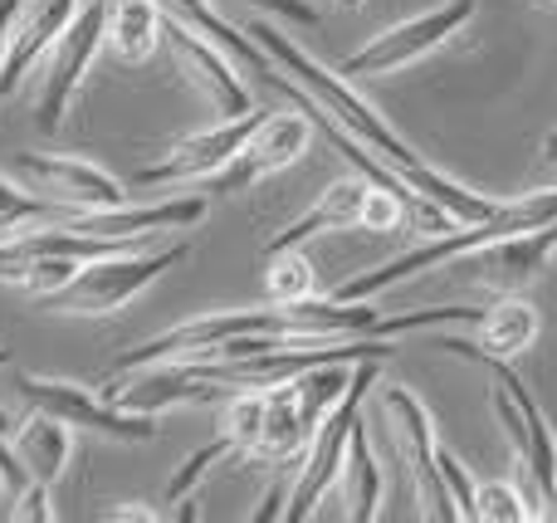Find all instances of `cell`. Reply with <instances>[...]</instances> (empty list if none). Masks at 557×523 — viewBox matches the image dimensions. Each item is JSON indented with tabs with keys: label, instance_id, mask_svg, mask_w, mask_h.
<instances>
[{
	"label": "cell",
	"instance_id": "7402d4cb",
	"mask_svg": "<svg viewBox=\"0 0 557 523\" xmlns=\"http://www.w3.org/2000/svg\"><path fill=\"white\" fill-rule=\"evenodd\" d=\"M343 514L352 523H372L382 514V465H376V450H372V436L367 426L357 421L352 436H347V456H343Z\"/></svg>",
	"mask_w": 557,
	"mask_h": 523
},
{
	"label": "cell",
	"instance_id": "d6a6232c",
	"mask_svg": "<svg viewBox=\"0 0 557 523\" xmlns=\"http://www.w3.org/2000/svg\"><path fill=\"white\" fill-rule=\"evenodd\" d=\"M337 5H343V10H357V5H362V0H337Z\"/></svg>",
	"mask_w": 557,
	"mask_h": 523
},
{
	"label": "cell",
	"instance_id": "e575fe53",
	"mask_svg": "<svg viewBox=\"0 0 557 523\" xmlns=\"http://www.w3.org/2000/svg\"><path fill=\"white\" fill-rule=\"evenodd\" d=\"M0 499H10V495H5V480H0Z\"/></svg>",
	"mask_w": 557,
	"mask_h": 523
},
{
	"label": "cell",
	"instance_id": "7c38bea8",
	"mask_svg": "<svg viewBox=\"0 0 557 523\" xmlns=\"http://www.w3.org/2000/svg\"><path fill=\"white\" fill-rule=\"evenodd\" d=\"M10 176L25 182L35 196L64 206L69 215L78 211H108V206L127 201V182L113 172L84 162V157H49V152H15L10 157Z\"/></svg>",
	"mask_w": 557,
	"mask_h": 523
},
{
	"label": "cell",
	"instance_id": "4fadbf2b",
	"mask_svg": "<svg viewBox=\"0 0 557 523\" xmlns=\"http://www.w3.org/2000/svg\"><path fill=\"white\" fill-rule=\"evenodd\" d=\"M162 39H166V49H172L176 69H182V74L191 78L206 98H211V108L221 117H240V113H250V108H255L250 84L235 74V54L225 45L206 39L201 29L182 25V20H166Z\"/></svg>",
	"mask_w": 557,
	"mask_h": 523
},
{
	"label": "cell",
	"instance_id": "9a60e30c",
	"mask_svg": "<svg viewBox=\"0 0 557 523\" xmlns=\"http://www.w3.org/2000/svg\"><path fill=\"white\" fill-rule=\"evenodd\" d=\"M211 201L206 196H172V201H147V206H108V211H78V215H64L59 225L69 231H84V235H98V240H152V235H166V231H191V225L206 221Z\"/></svg>",
	"mask_w": 557,
	"mask_h": 523
},
{
	"label": "cell",
	"instance_id": "d6986e66",
	"mask_svg": "<svg viewBox=\"0 0 557 523\" xmlns=\"http://www.w3.org/2000/svg\"><path fill=\"white\" fill-rule=\"evenodd\" d=\"M10 450H15V460L25 465L29 480L54 489L59 480L69 475V460H74V426H64L59 416L29 407V416L20 421L15 436H10Z\"/></svg>",
	"mask_w": 557,
	"mask_h": 523
},
{
	"label": "cell",
	"instance_id": "4316f807",
	"mask_svg": "<svg viewBox=\"0 0 557 523\" xmlns=\"http://www.w3.org/2000/svg\"><path fill=\"white\" fill-rule=\"evenodd\" d=\"M543 519L533 509V499L519 485H504V480H480L474 489V523H529Z\"/></svg>",
	"mask_w": 557,
	"mask_h": 523
},
{
	"label": "cell",
	"instance_id": "30bf717a",
	"mask_svg": "<svg viewBox=\"0 0 557 523\" xmlns=\"http://www.w3.org/2000/svg\"><path fill=\"white\" fill-rule=\"evenodd\" d=\"M215 397H221V382L196 358H162L127 372H103V401L123 411H143V416H166L176 407H201Z\"/></svg>",
	"mask_w": 557,
	"mask_h": 523
},
{
	"label": "cell",
	"instance_id": "5bb4252c",
	"mask_svg": "<svg viewBox=\"0 0 557 523\" xmlns=\"http://www.w3.org/2000/svg\"><path fill=\"white\" fill-rule=\"evenodd\" d=\"M308 142H313V117H308L304 108H298V113H264V123L250 133L240 157H235L211 186L221 196H231L255 182H270V176L288 172V166L308 152Z\"/></svg>",
	"mask_w": 557,
	"mask_h": 523
},
{
	"label": "cell",
	"instance_id": "277c9868",
	"mask_svg": "<svg viewBox=\"0 0 557 523\" xmlns=\"http://www.w3.org/2000/svg\"><path fill=\"white\" fill-rule=\"evenodd\" d=\"M191 254V245L176 240V245H162V250H113V254H98V260H84L78 274L64 284L59 294L39 299L49 313H69V319H113L117 309L137 299L147 284H157L166 270Z\"/></svg>",
	"mask_w": 557,
	"mask_h": 523
},
{
	"label": "cell",
	"instance_id": "8fae6325",
	"mask_svg": "<svg viewBox=\"0 0 557 523\" xmlns=\"http://www.w3.org/2000/svg\"><path fill=\"white\" fill-rule=\"evenodd\" d=\"M264 123V108H250L240 117H221L206 133H191L162 157V162L143 166L133 176L137 191H157V186H196V182H215L225 166L240 157V147L250 142V133Z\"/></svg>",
	"mask_w": 557,
	"mask_h": 523
},
{
	"label": "cell",
	"instance_id": "9c48e42d",
	"mask_svg": "<svg viewBox=\"0 0 557 523\" xmlns=\"http://www.w3.org/2000/svg\"><path fill=\"white\" fill-rule=\"evenodd\" d=\"M382 411H386V426H392L396 446L406 456V470H411V485H416V505H421V519L431 523H455L460 509H455L450 489L441 480V436H435V421L425 411V401L406 387H386L382 391Z\"/></svg>",
	"mask_w": 557,
	"mask_h": 523
},
{
	"label": "cell",
	"instance_id": "f1b7e54d",
	"mask_svg": "<svg viewBox=\"0 0 557 523\" xmlns=\"http://www.w3.org/2000/svg\"><path fill=\"white\" fill-rule=\"evenodd\" d=\"M10 519L15 523H49L54 519V509H49V485H39V480H29L25 489H20L15 499H10Z\"/></svg>",
	"mask_w": 557,
	"mask_h": 523
},
{
	"label": "cell",
	"instance_id": "836d02e7",
	"mask_svg": "<svg viewBox=\"0 0 557 523\" xmlns=\"http://www.w3.org/2000/svg\"><path fill=\"white\" fill-rule=\"evenodd\" d=\"M5 362H10V352H5V348H0V368H5Z\"/></svg>",
	"mask_w": 557,
	"mask_h": 523
},
{
	"label": "cell",
	"instance_id": "2e32d148",
	"mask_svg": "<svg viewBox=\"0 0 557 523\" xmlns=\"http://www.w3.org/2000/svg\"><path fill=\"white\" fill-rule=\"evenodd\" d=\"M78 5H84V0H25V5H20V20L5 45V64H0V98H10L25 84V74L49 54V45H54L69 29V20L78 15Z\"/></svg>",
	"mask_w": 557,
	"mask_h": 523
},
{
	"label": "cell",
	"instance_id": "d590c367",
	"mask_svg": "<svg viewBox=\"0 0 557 523\" xmlns=\"http://www.w3.org/2000/svg\"><path fill=\"white\" fill-rule=\"evenodd\" d=\"M548 5H557V0H548Z\"/></svg>",
	"mask_w": 557,
	"mask_h": 523
},
{
	"label": "cell",
	"instance_id": "83f0119b",
	"mask_svg": "<svg viewBox=\"0 0 557 523\" xmlns=\"http://www.w3.org/2000/svg\"><path fill=\"white\" fill-rule=\"evenodd\" d=\"M435 465H441V480L445 489H450L455 509H460V523H474V489H480V480L465 470V460L455 456L450 446H441V456H435Z\"/></svg>",
	"mask_w": 557,
	"mask_h": 523
},
{
	"label": "cell",
	"instance_id": "1f68e13d",
	"mask_svg": "<svg viewBox=\"0 0 557 523\" xmlns=\"http://www.w3.org/2000/svg\"><path fill=\"white\" fill-rule=\"evenodd\" d=\"M543 157H548V162L557 166V133H548V137H543Z\"/></svg>",
	"mask_w": 557,
	"mask_h": 523
},
{
	"label": "cell",
	"instance_id": "d4e9b609",
	"mask_svg": "<svg viewBox=\"0 0 557 523\" xmlns=\"http://www.w3.org/2000/svg\"><path fill=\"white\" fill-rule=\"evenodd\" d=\"M64 215H69L64 206L45 201V196H35L25 182H15L10 172H0V240L29 231V225H59Z\"/></svg>",
	"mask_w": 557,
	"mask_h": 523
},
{
	"label": "cell",
	"instance_id": "52a82bcc",
	"mask_svg": "<svg viewBox=\"0 0 557 523\" xmlns=\"http://www.w3.org/2000/svg\"><path fill=\"white\" fill-rule=\"evenodd\" d=\"M474 20V0H441V5L421 10L411 20H396L382 35H372L362 49L337 64V74L347 78H376V74H396V69H411L416 59L435 54L441 45H450L465 25Z\"/></svg>",
	"mask_w": 557,
	"mask_h": 523
},
{
	"label": "cell",
	"instance_id": "f546056e",
	"mask_svg": "<svg viewBox=\"0 0 557 523\" xmlns=\"http://www.w3.org/2000/svg\"><path fill=\"white\" fill-rule=\"evenodd\" d=\"M250 5L270 10V15H278V20H294V25H304V29L323 25V15H318V10L308 5V0H250Z\"/></svg>",
	"mask_w": 557,
	"mask_h": 523
},
{
	"label": "cell",
	"instance_id": "484cf974",
	"mask_svg": "<svg viewBox=\"0 0 557 523\" xmlns=\"http://www.w3.org/2000/svg\"><path fill=\"white\" fill-rule=\"evenodd\" d=\"M313 294H318V279H313V264H308L304 245L264 254V299L298 303V299H313Z\"/></svg>",
	"mask_w": 557,
	"mask_h": 523
},
{
	"label": "cell",
	"instance_id": "603a6c76",
	"mask_svg": "<svg viewBox=\"0 0 557 523\" xmlns=\"http://www.w3.org/2000/svg\"><path fill=\"white\" fill-rule=\"evenodd\" d=\"M480 348L494 352V358H519V352L533 348V338H539V309H533L529 299H519V294H504V299H494L490 309L480 313Z\"/></svg>",
	"mask_w": 557,
	"mask_h": 523
},
{
	"label": "cell",
	"instance_id": "8992f818",
	"mask_svg": "<svg viewBox=\"0 0 557 523\" xmlns=\"http://www.w3.org/2000/svg\"><path fill=\"white\" fill-rule=\"evenodd\" d=\"M108 35V0H84L78 15L69 20V29L49 45L45 54V74H39V94H35V127L39 133H59L74 108L78 88H84L88 69H94L98 49Z\"/></svg>",
	"mask_w": 557,
	"mask_h": 523
},
{
	"label": "cell",
	"instance_id": "ffe728a7",
	"mask_svg": "<svg viewBox=\"0 0 557 523\" xmlns=\"http://www.w3.org/2000/svg\"><path fill=\"white\" fill-rule=\"evenodd\" d=\"M308 426L298 416V397H294V382H278V387H264V426H260V440H255L250 460L260 465H294L298 456L308 450Z\"/></svg>",
	"mask_w": 557,
	"mask_h": 523
},
{
	"label": "cell",
	"instance_id": "3957f363",
	"mask_svg": "<svg viewBox=\"0 0 557 523\" xmlns=\"http://www.w3.org/2000/svg\"><path fill=\"white\" fill-rule=\"evenodd\" d=\"M431 348L455 352V358L480 362V368L494 372L490 407H494V421L504 426V436H509L513 460H519L523 495L533 499V509L543 519H557V436L548 416H543V407L533 401V391L509 372V358H494L480 343H465V338H431Z\"/></svg>",
	"mask_w": 557,
	"mask_h": 523
},
{
	"label": "cell",
	"instance_id": "cb8c5ba5",
	"mask_svg": "<svg viewBox=\"0 0 557 523\" xmlns=\"http://www.w3.org/2000/svg\"><path fill=\"white\" fill-rule=\"evenodd\" d=\"M162 5V15L166 20H182V25H191V29H201L206 39H215V45H225L235 59H240L245 69H255V74H270V54H264L260 45H255L245 29H235L231 20L221 15V10L211 5V0H157Z\"/></svg>",
	"mask_w": 557,
	"mask_h": 523
},
{
	"label": "cell",
	"instance_id": "6da1fadb",
	"mask_svg": "<svg viewBox=\"0 0 557 523\" xmlns=\"http://www.w3.org/2000/svg\"><path fill=\"white\" fill-rule=\"evenodd\" d=\"M245 35L255 39V45L270 54V64L274 69H284L288 78H294L298 88H304L308 98H313L318 108H323L333 123H343L352 137H362L367 147H372L382 162H392L396 172L406 176V182L416 186V191H425L441 211H450L455 215V225H470V221H484V215H494L499 211V201H490V196H480V191H470V186H460L455 176H445L441 166H431L421 152H416L411 142H406L401 133H396L392 123H386L382 113H376L372 103H367L362 94H357L352 84H347V74H333V69H323L308 49H298L294 39L284 35V29H274L270 20H245Z\"/></svg>",
	"mask_w": 557,
	"mask_h": 523
},
{
	"label": "cell",
	"instance_id": "ba28073f",
	"mask_svg": "<svg viewBox=\"0 0 557 523\" xmlns=\"http://www.w3.org/2000/svg\"><path fill=\"white\" fill-rule=\"evenodd\" d=\"M20 397L29 401L35 411H49L59 416L64 426L74 431H94L103 440H123V446H143L152 440L157 416H143V411H123L113 401H103V391L84 387V382H69V377H39V372H20Z\"/></svg>",
	"mask_w": 557,
	"mask_h": 523
},
{
	"label": "cell",
	"instance_id": "7a4b0ae2",
	"mask_svg": "<svg viewBox=\"0 0 557 523\" xmlns=\"http://www.w3.org/2000/svg\"><path fill=\"white\" fill-rule=\"evenodd\" d=\"M548 221H557V186H548V191H529V196H519V201H499V211L484 215V221L450 225V231L431 235L425 245H411V250L396 254V260H386V264H376V270L357 274V279L337 284L333 299H376L382 289H396V284L416 279V274L441 270V264H450V260H465V254L484 250V245H499V240H509V235L539 231V225H548Z\"/></svg>",
	"mask_w": 557,
	"mask_h": 523
},
{
	"label": "cell",
	"instance_id": "4dcf8cb0",
	"mask_svg": "<svg viewBox=\"0 0 557 523\" xmlns=\"http://www.w3.org/2000/svg\"><path fill=\"white\" fill-rule=\"evenodd\" d=\"M113 523H162V514H157V509H137V505H127V509H113V514H108Z\"/></svg>",
	"mask_w": 557,
	"mask_h": 523
},
{
	"label": "cell",
	"instance_id": "e0dca14e",
	"mask_svg": "<svg viewBox=\"0 0 557 523\" xmlns=\"http://www.w3.org/2000/svg\"><path fill=\"white\" fill-rule=\"evenodd\" d=\"M557 254V221L539 225V231H523V235H509L499 245H484V250L465 254V260L480 264V279L494 284V289H519L529 284L533 274L543 270Z\"/></svg>",
	"mask_w": 557,
	"mask_h": 523
},
{
	"label": "cell",
	"instance_id": "5b68a950",
	"mask_svg": "<svg viewBox=\"0 0 557 523\" xmlns=\"http://www.w3.org/2000/svg\"><path fill=\"white\" fill-rule=\"evenodd\" d=\"M382 362L386 358H362V362H357L352 382H347V391H343V401L327 411L323 426H318V436L308 440V450L298 456V475H294V489H288V505H284L288 523L313 519L318 505L327 499V489L337 485V475H343V456H347V436H352V426L362 421V401H367V391H372Z\"/></svg>",
	"mask_w": 557,
	"mask_h": 523
},
{
	"label": "cell",
	"instance_id": "44dd1931",
	"mask_svg": "<svg viewBox=\"0 0 557 523\" xmlns=\"http://www.w3.org/2000/svg\"><path fill=\"white\" fill-rule=\"evenodd\" d=\"M166 15L157 0H108V35L103 45L113 49L123 64H143L162 45Z\"/></svg>",
	"mask_w": 557,
	"mask_h": 523
},
{
	"label": "cell",
	"instance_id": "ac0fdd59",
	"mask_svg": "<svg viewBox=\"0 0 557 523\" xmlns=\"http://www.w3.org/2000/svg\"><path fill=\"white\" fill-rule=\"evenodd\" d=\"M367 186H372V182H362V176H357V182H333L304 215H294L284 231L264 240V254H270V250H294V245H308V240L333 235V231H357V221H362V201H367Z\"/></svg>",
	"mask_w": 557,
	"mask_h": 523
}]
</instances>
